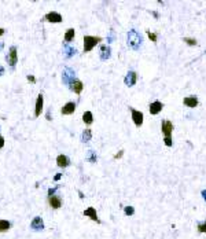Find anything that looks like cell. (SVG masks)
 Masks as SVG:
<instances>
[{
  "instance_id": "obj_30",
  "label": "cell",
  "mask_w": 206,
  "mask_h": 239,
  "mask_svg": "<svg viewBox=\"0 0 206 239\" xmlns=\"http://www.w3.org/2000/svg\"><path fill=\"white\" fill-rule=\"evenodd\" d=\"M56 190H58V187H54V188H49V190H48V197H52V195H55V192H56Z\"/></svg>"
},
{
  "instance_id": "obj_6",
  "label": "cell",
  "mask_w": 206,
  "mask_h": 239,
  "mask_svg": "<svg viewBox=\"0 0 206 239\" xmlns=\"http://www.w3.org/2000/svg\"><path fill=\"white\" fill-rule=\"evenodd\" d=\"M131 113H132V120L133 124L136 126H142L143 125V113L136 110V109H131Z\"/></svg>"
},
{
  "instance_id": "obj_22",
  "label": "cell",
  "mask_w": 206,
  "mask_h": 239,
  "mask_svg": "<svg viewBox=\"0 0 206 239\" xmlns=\"http://www.w3.org/2000/svg\"><path fill=\"white\" fill-rule=\"evenodd\" d=\"M85 159L88 161V162H96L98 161V155H96V153H95L94 150H88L87 151V155H85Z\"/></svg>"
},
{
  "instance_id": "obj_27",
  "label": "cell",
  "mask_w": 206,
  "mask_h": 239,
  "mask_svg": "<svg viewBox=\"0 0 206 239\" xmlns=\"http://www.w3.org/2000/svg\"><path fill=\"white\" fill-rule=\"evenodd\" d=\"M198 232L199 234H206V220L203 223H199L198 224Z\"/></svg>"
},
{
  "instance_id": "obj_25",
  "label": "cell",
  "mask_w": 206,
  "mask_h": 239,
  "mask_svg": "<svg viewBox=\"0 0 206 239\" xmlns=\"http://www.w3.org/2000/svg\"><path fill=\"white\" fill-rule=\"evenodd\" d=\"M183 40H184V43H186V44H188L190 47H194V45L198 44V41L195 40V39H193V37H184Z\"/></svg>"
},
{
  "instance_id": "obj_38",
  "label": "cell",
  "mask_w": 206,
  "mask_h": 239,
  "mask_svg": "<svg viewBox=\"0 0 206 239\" xmlns=\"http://www.w3.org/2000/svg\"><path fill=\"white\" fill-rule=\"evenodd\" d=\"M47 120H48V121L51 120V113H49V110L47 111Z\"/></svg>"
},
{
  "instance_id": "obj_28",
  "label": "cell",
  "mask_w": 206,
  "mask_h": 239,
  "mask_svg": "<svg viewBox=\"0 0 206 239\" xmlns=\"http://www.w3.org/2000/svg\"><path fill=\"white\" fill-rule=\"evenodd\" d=\"M146 33H147L148 39H150L152 43H155V41H157V35H155V33H152V32H150V30H146Z\"/></svg>"
},
{
  "instance_id": "obj_32",
  "label": "cell",
  "mask_w": 206,
  "mask_h": 239,
  "mask_svg": "<svg viewBox=\"0 0 206 239\" xmlns=\"http://www.w3.org/2000/svg\"><path fill=\"white\" fill-rule=\"evenodd\" d=\"M107 41H109V43H111V41H114V32H113V30H110V36H109Z\"/></svg>"
},
{
  "instance_id": "obj_36",
  "label": "cell",
  "mask_w": 206,
  "mask_h": 239,
  "mask_svg": "<svg viewBox=\"0 0 206 239\" xmlns=\"http://www.w3.org/2000/svg\"><path fill=\"white\" fill-rule=\"evenodd\" d=\"M3 73H4V68L0 65V76H3Z\"/></svg>"
},
{
  "instance_id": "obj_14",
  "label": "cell",
  "mask_w": 206,
  "mask_h": 239,
  "mask_svg": "<svg viewBox=\"0 0 206 239\" xmlns=\"http://www.w3.org/2000/svg\"><path fill=\"white\" fill-rule=\"evenodd\" d=\"M48 22H52V23H59V22H62V15L59 13H55V11H52V13H48L47 15L44 17Z\"/></svg>"
},
{
  "instance_id": "obj_41",
  "label": "cell",
  "mask_w": 206,
  "mask_h": 239,
  "mask_svg": "<svg viewBox=\"0 0 206 239\" xmlns=\"http://www.w3.org/2000/svg\"><path fill=\"white\" fill-rule=\"evenodd\" d=\"M78 195H80V198H84V194H83L81 191H78Z\"/></svg>"
},
{
  "instance_id": "obj_42",
  "label": "cell",
  "mask_w": 206,
  "mask_h": 239,
  "mask_svg": "<svg viewBox=\"0 0 206 239\" xmlns=\"http://www.w3.org/2000/svg\"><path fill=\"white\" fill-rule=\"evenodd\" d=\"M3 50V43H0V51Z\"/></svg>"
},
{
  "instance_id": "obj_19",
  "label": "cell",
  "mask_w": 206,
  "mask_h": 239,
  "mask_svg": "<svg viewBox=\"0 0 206 239\" xmlns=\"http://www.w3.org/2000/svg\"><path fill=\"white\" fill-rule=\"evenodd\" d=\"M56 165H58L59 168H67L69 165H70V159H69V157H67V155L61 154V155H58V157H56Z\"/></svg>"
},
{
  "instance_id": "obj_17",
  "label": "cell",
  "mask_w": 206,
  "mask_h": 239,
  "mask_svg": "<svg viewBox=\"0 0 206 239\" xmlns=\"http://www.w3.org/2000/svg\"><path fill=\"white\" fill-rule=\"evenodd\" d=\"M183 104L190 109H193V107H197L198 104H199V102H198L197 96H187V98L183 99Z\"/></svg>"
},
{
  "instance_id": "obj_40",
  "label": "cell",
  "mask_w": 206,
  "mask_h": 239,
  "mask_svg": "<svg viewBox=\"0 0 206 239\" xmlns=\"http://www.w3.org/2000/svg\"><path fill=\"white\" fill-rule=\"evenodd\" d=\"M152 15H154V17H155V18H158V17H159V15H158V13H155V11H154V13H152Z\"/></svg>"
},
{
  "instance_id": "obj_13",
  "label": "cell",
  "mask_w": 206,
  "mask_h": 239,
  "mask_svg": "<svg viewBox=\"0 0 206 239\" xmlns=\"http://www.w3.org/2000/svg\"><path fill=\"white\" fill-rule=\"evenodd\" d=\"M76 111V103L74 102H67L62 109H61V113L63 116H69V114H73Z\"/></svg>"
},
{
  "instance_id": "obj_21",
  "label": "cell",
  "mask_w": 206,
  "mask_h": 239,
  "mask_svg": "<svg viewBox=\"0 0 206 239\" xmlns=\"http://www.w3.org/2000/svg\"><path fill=\"white\" fill-rule=\"evenodd\" d=\"M74 36H76L74 29H67V32L65 33V37H63V41L67 44V43H70V41L74 40Z\"/></svg>"
},
{
  "instance_id": "obj_20",
  "label": "cell",
  "mask_w": 206,
  "mask_h": 239,
  "mask_svg": "<svg viewBox=\"0 0 206 239\" xmlns=\"http://www.w3.org/2000/svg\"><path fill=\"white\" fill-rule=\"evenodd\" d=\"M91 139H92V131L90 128H85L83 131V133H81V142L83 143H88Z\"/></svg>"
},
{
  "instance_id": "obj_16",
  "label": "cell",
  "mask_w": 206,
  "mask_h": 239,
  "mask_svg": "<svg viewBox=\"0 0 206 239\" xmlns=\"http://www.w3.org/2000/svg\"><path fill=\"white\" fill-rule=\"evenodd\" d=\"M84 216L87 217H90L92 221H96L98 224H100V220H99V217H98V213H96V210H95V208H88V209H85L84 210Z\"/></svg>"
},
{
  "instance_id": "obj_34",
  "label": "cell",
  "mask_w": 206,
  "mask_h": 239,
  "mask_svg": "<svg viewBox=\"0 0 206 239\" xmlns=\"http://www.w3.org/2000/svg\"><path fill=\"white\" fill-rule=\"evenodd\" d=\"M3 147H4V137L0 136V149H3Z\"/></svg>"
},
{
  "instance_id": "obj_4",
  "label": "cell",
  "mask_w": 206,
  "mask_h": 239,
  "mask_svg": "<svg viewBox=\"0 0 206 239\" xmlns=\"http://www.w3.org/2000/svg\"><path fill=\"white\" fill-rule=\"evenodd\" d=\"M6 61L8 62V65L11 68H14L17 65V62H18V52H17V47L15 45L10 47V51L7 54V56H6Z\"/></svg>"
},
{
  "instance_id": "obj_2",
  "label": "cell",
  "mask_w": 206,
  "mask_h": 239,
  "mask_svg": "<svg viewBox=\"0 0 206 239\" xmlns=\"http://www.w3.org/2000/svg\"><path fill=\"white\" fill-rule=\"evenodd\" d=\"M102 41V37L99 36H85L84 37V52H90L92 51L96 44H99Z\"/></svg>"
},
{
  "instance_id": "obj_37",
  "label": "cell",
  "mask_w": 206,
  "mask_h": 239,
  "mask_svg": "<svg viewBox=\"0 0 206 239\" xmlns=\"http://www.w3.org/2000/svg\"><path fill=\"white\" fill-rule=\"evenodd\" d=\"M202 198L206 201V190H203V191H202Z\"/></svg>"
},
{
  "instance_id": "obj_39",
  "label": "cell",
  "mask_w": 206,
  "mask_h": 239,
  "mask_svg": "<svg viewBox=\"0 0 206 239\" xmlns=\"http://www.w3.org/2000/svg\"><path fill=\"white\" fill-rule=\"evenodd\" d=\"M4 35V29L3 27H0V36H3Z\"/></svg>"
},
{
  "instance_id": "obj_9",
  "label": "cell",
  "mask_w": 206,
  "mask_h": 239,
  "mask_svg": "<svg viewBox=\"0 0 206 239\" xmlns=\"http://www.w3.org/2000/svg\"><path fill=\"white\" fill-rule=\"evenodd\" d=\"M162 109H164V104H162L159 100H155V102L150 103L148 110H150V114H152V116H157V114H159L162 111Z\"/></svg>"
},
{
  "instance_id": "obj_10",
  "label": "cell",
  "mask_w": 206,
  "mask_h": 239,
  "mask_svg": "<svg viewBox=\"0 0 206 239\" xmlns=\"http://www.w3.org/2000/svg\"><path fill=\"white\" fill-rule=\"evenodd\" d=\"M48 205L52 209H59L62 206V198L59 195H52V197H48Z\"/></svg>"
},
{
  "instance_id": "obj_12",
  "label": "cell",
  "mask_w": 206,
  "mask_h": 239,
  "mask_svg": "<svg viewBox=\"0 0 206 239\" xmlns=\"http://www.w3.org/2000/svg\"><path fill=\"white\" fill-rule=\"evenodd\" d=\"M69 88H70V91H73L74 94H81L83 92V90H84V84L80 81V80H74V81L70 82V85H69Z\"/></svg>"
},
{
  "instance_id": "obj_7",
  "label": "cell",
  "mask_w": 206,
  "mask_h": 239,
  "mask_svg": "<svg viewBox=\"0 0 206 239\" xmlns=\"http://www.w3.org/2000/svg\"><path fill=\"white\" fill-rule=\"evenodd\" d=\"M136 81H138V74H136V72L131 70V72L126 73L125 78H124V82H125L126 87H133L136 84Z\"/></svg>"
},
{
  "instance_id": "obj_18",
  "label": "cell",
  "mask_w": 206,
  "mask_h": 239,
  "mask_svg": "<svg viewBox=\"0 0 206 239\" xmlns=\"http://www.w3.org/2000/svg\"><path fill=\"white\" fill-rule=\"evenodd\" d=\"M76 54H77L76 48H73V47H70V45H67V44H63V58L65 59L72 58Z\"/></svg>"
},
{
  "instance_id": "obj_24",
  "label": "cell",
  "mask_w": 206,
  "mask_h": 239,
  "mask_svg": "<svg viewBox=\"0 0 206 239\" xmlns=\"http://www.w3.org/2000/svg\"><path fill=\"white\" fill-rule=\"evenodd\" d=\"M11 228V223L7 220H0V232H6Z\"/></svg>"
},
{
  "instance_id": "obj_1",
  "label": "cell",
  "mask_w": 206,
  "mask_h": 239,
  "mask_svg": "<svg viewBox=\"0 0 206 239\" xmlns=\"http://www.w3.org/2000/svg\"><path fill=\"white\" fill-rule=\"evenodd\" d=\"M128 45L135 51H138L142 45V37L135 29H131L128 32Z\"/></svg>"
},
{
  "instance_id": "obj_15",
  "label": "cell",
  "mask_w": 206,
  "mask_h": 239,
  "mask_svg": "<svg viewBox=\"0 0 206 239\" xmlns=\"http://www.w3.org/2000/svg\"><path fill=\"white\" fill-rule=\"evenodd\" d=\"M43 104H44V98H43V94H40L36 99V106H35V117H39L41 114V110H43Z\"/></svg>"
},
{
  "instance_id": "obj_29",
  "label": "cell",
  "mask_w": 206,
  "mask_h": 239,
  "mask_svg": "<svg viewBox=\"0 0 206 239\" xmlns=\"http://www.w3.org/2000/svg\"><path fill=\"white\" fill-rule=\"evenodd\" d=\"M164 142H165V146H168V147H172V146H173L172 136H170V137H164Z\"/></svg>"
},
{
  "instance_id": "obj_35",
  "label": "cell",
  "mask_w": 206,
  "mask_h": 239,
  "mask_svg": "<svg viewBox=\"0 0 206 239\" xmlns=\"http://www.w3.org/2000/svg\"><path fill=\"white\" fill-rule=\"evenodd\" d=\"M61 177H62V173H58V175H55L54 180H55V181H58V180H61Z\"/></svg>"
},
{
  "instance_id": "obj_8",
  "label": "cell",
  "mask_w": 206,
  "mask_h": 239,
  "mask_svg": "<svg viewBox=\"0 0 206 239\" xmlns=\"http://www.w3.org/2000/svg\"><path fill=\"white\" fill-rule=\"evenodd\" d=\"M30 228L33 231H43L44 230V223H43V219L40 216H36L30 223Z\"/></svg>"
},
{
  "instance_id": "obj_23",
  "label": "cell",
  "mask_w": 206,
  "mask_h": 239,
  "mask_svg": "<svg viewBox=\"0 0 206 239\" xmlns=\"http://www.w3.org/2000/svg\"><path fill=\"white\" fill-rule=\"evenodd\" d=\"M83 121H84V124H87V125H91V124L94 122L92 113H91V111H85V113L83 114Z\"/></svg>"
},
{
  "instance_id": "obj_33",
  "label": "cell",
  "mask_w": 206,
  "mask_h": 239,
  "mask_svg": "<svg viewBox=\"0 0 206 239\" xmlns=\"http://www.w3.org/2000/svg\"><path fill=\"white\" fill-rule=\"evenodd\" d=\"M26 80L29 82H36V78H35L33 76H30V74H29V76H26Z\"/></svg>"
},
{
  "instance_id": "obj_3",
  "label": "cell",
  "mask_w": 206,
  "mask_h": 239,
  "mask_svg": "<svg viewBox=\"0 0 206 239\" xmlns=\"http://www.w3.org/2000/svg\"><path fill=\"white\" fill-rule=\"evenodd\" d=\"M76 80V73H74V70L70 68H65L63 69V72H62V82L65 84V85H70V82L74 81Z\"/></svg>"
},
{
  "instance_id": "obj_11",
  "label": "cell",
  "mask_w": 206,
  "mask_h": 239,
  "mask_svg": "<svg viewBox=\"0 0 206 239\" xmlns=\"http://www.w3.org/2000/svg\"><path fill=\"white\" fill-rule=\"evenodd\" d=\"M99 50H100L99 51V55H100V59H102V61H107V59L111 56V50H110L109 45L102 44Z\"/></svg>"
},
{
  "instance_id": "obj_31",
  "label": "cell",
  "mask_w": 206,
  "mask_h": 239,
  "mask_svg": "<svg viewBox=\"0 0 206 239\" xmlns=\"http://www.w3.org/2000/svg\"><path fill=\"white\" fill-rule=\"evenodd\" d=\"M124 155V150H120L117 154H114V159H118V158H121Z\"/></svg>"
},
{
  "instance_id": "obj_5",
  "label": "cell",
  "mask_w": 206,
  "mask_h": 239,
  "mask_svg": "<svg viewBox=\"0 0 206 239\" xmlns=\"http://www.w3.org/2000/svg\"><path fill=\"white\" fill-rule=\"evenodd\" d=\"M161 131L165 137H170L173 133V124L169 120H162L161 122Z\"/></svg>"
},
{
  "instance_id": "obj_26",
  "label": "cell",
  "mask_w": 206,
  "mask_h": 239,
  "mask_svg": "<svg viewBox=\"0 0 206 239\" xmlns=\"http://www.w3.org/2000/svg\"><path fill=\"white\" fill-rule=\"evenodd\" d=\"M124 213H125L126 216H133L135 214V208L133 206H131V205L129 206H125V208H124Z\"/></svg>"
}]
</instances>
